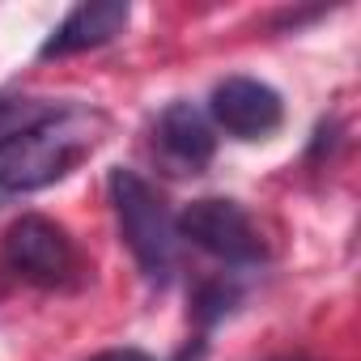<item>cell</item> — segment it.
Here are the masks:
<instances>
[{
    "mask_svg": "<svg viewBox=\"0 0 361 361\" xmlns=\"http://www.w3.org/2000/svg\"><path fill=\"white\" fill-rule=\"evenodd\" d=\"M47 106H51V102H35V98H0V136H9V132H18L22 123L39 119Z\"/></svg>",
    "mask_w": 361,
    "mask_h": 361,
    "instance_id": "ba28073f",
    "label": "cell"
},
{
    "mask_svg": "<svg viewBox=\"0 0 361 361\" xmlns=\"http://www.w3.org/2000/svg\"><path fill=\"white\" fill-rule=\"evenodd\" d=\"M153 140L161 149V157L170 166H178V174H196L213 161L217 153V136H213V123L200 106L192 102H170L161 115H157V128H153Z\"/></svg>",
    "mask_w": 361,
    "mask_h": 361,
    "instance_id": "8992f818",
    "label": "cell"
},
{
    "mask_svg": "<svg viewBox=\"0 0 361 361\" xmlns=\"http://www.w3.org/2000/svg\"><path fill=\"white\" fill-rule=\"evenodd\" d=\"M90 361H149L140 348H106V353H94Z\"/></svg>",
    "mask_w": 361,
    "mask_h": 361,
    "instance_id": "30bf717a",
    "label": "cell"
},
{
    "mask_svg": "<svg viewBox=\"0 0 361 361\" xmlns=\"http://www.w3.org/2000/svg\"><path fill=\"white\" fill-rule=\"evenodd\" d=\"M98 128V111L51 102L39 119L0 136V196H30L68 178L94 153Z\"/></svg>",
    "mask_w": 361,
    "mask_h": 361,
    "instance_id": "6da1fadb",
    "label": "cell"
},
{
    "mask_svg": "<svg viewBox=\"0 0 361 361\" xmlns=\"http://www.w3.org/2000/svg\"><path fill=\"white\" fill-rule=\"evenodd\" d=\"M209 119L234 140H268L285 123V102L259 77H226L209 94Z\"/></svg>",
    "mask_w": 361,
    "mask_h": 361,
    "instance_id": "5b68a950",
    "label": "cell"
},
{
    "mask_svg": "<svg viewBox=\"0 0 361 361\" xmlns=\"http://www.w3.org/2000/svg\"><path fill=\"white\" fill-rule=\"evenodd\" d=\"M106 196H111L119 234H123L140 276L161 289L174 276V264H178V230H174V217H170L161 192L145 174H136L128 166H115L106 174Z\"/></svg>",
    "mask_w": 361,
    "mask_h": 361,
    "instance_id": "7a4b0ae2",
    "label": "cell"
},
{
    "mask_svg": "<svg viewBox=\"0 0 361 361\" xmlns=\"http://www.w3.org/2000/svg\"><path fill=\"white\" fill-rule=\"evenodd\" d=\"M230 302H234V289H226V281L204 285V289H200V298H196V314H200L204 323H217V319L230 310Z\"/></svg>",
    "mask_w": 361,
    "mask_h": 361,
    "instance_id": "9c48e42d",
    "label": "cell"
},
{
    "mask_svg": "<svg viewBox=\"0 0 361 361\" xmlns=\"http://www.w3.org/2000/svg\"><path fill=\"white\" fill-rule=\"evenodd\" d=\"M0 268L13 281L43 289V293H73L85 285V259L77 243L68 238L64 226L39 213H26L5 230V238H0Z\"/></svg>",
    "mask_w": 361,
    "mask_h": 361,
    "instance_id": "3957f363",
    "label": "cell"
},
{
    "mask_svg": "<svg viewBox=\"0 0 361 361\" xmlns=\"http://www.w3.org/2000/svg\"><path fill=\"white\" fill-rule=\"evenodd\" d=\"M174 230H178V238H188L192 247H200L204 255H213L226 268H255L268 255L264 234L255 230L247 209L238 200H226V196L192 200L174 217Z\"/></svg>",
    "mask_w": 361,
    "mask_h": 361,
    "instance_id": "277c9868",
    "label": "cell"
},
{
    "mask_svg": "<svg viewBox=\"0 0 361 361\" xmlns=\"http://www.w3.org/2000/svg\"><path fill=\"white\" fill-rule=\"evenodd\" d=\"M132 22V9L123 0H94V5H77L56 30L51 39L39 47L43 60H64V56H77V51H94L111 39H119Z\"/></svg>",
    "mask_w": 361,
    "mask_h": 361,
    "instance_id": "52a82bcc",
    "label": "cell"
}]
</instances>
